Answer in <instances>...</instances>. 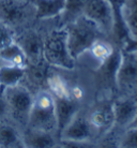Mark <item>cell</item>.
Returning a JSON list of instances; mask_svg holds the SVG:
<instances>
[{"label":"cell","mask_w":137,"mask_h":148,"mask_svg":"<svg viewBox=\"0 0 137 148\" xmlns=\"http://www.w3.org/2000/svg\"><path fill=\"white\" fill-rule=\"evenodd\" d=\"M43 59L52 68L62 71H74L77 61L71 56L64 26L57 25L44 32Z\"/></svg>","instance_id":"1"},{"label":"cell","mask_w":137,"mask_h":148,"mask_svg":"<svg viewBox=\"0 0 137 148\" xmlns=\"http://www.w3.org/2000/svg\"><path fill=\"white\" fill-rule=\"evenodd\" d=\"M64 28L67 31L69 51L76 61L85 55L94 41L100 38H106L102 30L84 15L67 23Z\"/></svg>","instance_id":"2"},{"label":"cell","mask_w":137,"mask_h":148,"mask_svg":"<svg viewBox=\"0 0 137 148\" xmlns=\"http://www.w3.org/2000/svg\"><path fill=\"white\" fill-rule=\"evenodd\" d=\"M27 127L57 135L55 98L46 88L34 93Z\"/></svg>","instance_id":"3"},{"label":"cell","mask_w":137,"mask_h":148,"mask_svg":"<svg viewBox=\"0 0 137 148\" xmlns=\"http://www.w3.org/2000/svg\"><path fill=\"white\" fill-rule=\"evenodd\" d=\"M2 96L7 104V117L22 130L26 128L34 93L25 85L18 84L2 88Z\"/></svg>","instance_id":"4"},{"label":"cell","mask_w":137,"mask_h":148,"mask_svg":"<svg viewBox=\"0 0 137 148\" xmlns=\"http://www.w3.org/2000/svg\"><path fill=\"white\" fill-rule=\"evenodd\" d=\"M58 146L61 147H87L96 146L94 133L87 118V111L82 108L71 119L59 135Z\"/></svg>","instance_id":"5"},{"label":"cell","mask_w":137,"mask_h":148,"mask_svg":"<svg viewBox=\"0 0 137 148\" xmlns=\"http://www.w3.org/2000/svg\"><path fill=\"white\" fill-rule=\"evenodd\" d=\"M0 21L18 32L37 23L31 0H0Z\"/></svg>","instance_id":"6"},{"label":"cell","mask_w":137,"mask_h":148,"mask_svg":"<svg viewBox=\"0 0 137 148\" xmlns=\"http://www.w3.org/2000/svg\"><path fill=\"white\" fill-rule=\"evenodd\" d=\"M116 85L119 96H135L137 93L136 51L121 48V60L116 74Z\"/></svg>","instance_id":"7"},{"label":"cell","mask_w":137,"mask_h":148,"mask_svg":"<svg viewBox=\"0 0 137 148\" xmlns=\"http://www.w3.org/2000/svg\"><path fill=\"white\" fill-rule=\"evenodd\" d=\"M87 118L94 133L96 145V141L114 127V99L100 98L87 111Z\"/></svg>","instance_id":"8"},{"label":"cell","mask_w":137,"mask_h":148,"mask_svg":"<svg viewBox=\"0 0 137 148\" xmlns=\"http://www.w3.org/2000/svg\"><path fill=\"white\" fill-rule=\"evenodd\" d=\"M82 15L92 21L105 37L112 39L115 29V15L109 0H87Z\"/></svg>","instance_id":"9"},{"label":"cell","mask_w":137,"mask_h":148,"mask_svg":"<svg viewBox=\"0 0 137 148\" xmlns=\"http://www.w3.org/2000/svg\"><path fill=\"white\" fill-rule=\"evenodd\" d=\"M44 32L45 31L37 28V23H35L33 26H30L16 32L15 41L22 46L24 52L26 53L29 63H37L44 60L43 59Z\"/></svg>","instance_id":"10"},{"label":"cell","mask_w":137,"mask_h":148,"mask_svg":"<svg viewBox=\"0 0 137 148\" xmlns=\"http://www.w3.org/2000/svg\"><path fill=\"white\" fill-rule=\"evenodd\" d=\"M120 60H121V48L117 46L114 54L96 68V85L104 95L109 93L111 96L112 93H117L116 74H117Z\"/></svg>","instance_id":"11"},{"label":"cell","mask_w":137,"mask_h":148,"mask_svg":"<svg viewBox=\"0 0 137 148\" xmlns=\"http://www.w3.org/2000/svg\"><path fill=\"white\" fill-rule=\"evenodd\" d=\"M137 113L136 96H119L114 99V127L126 130L135 119Z\"/></svg>","instance_id":"12"},{"label":"cell","mask_w":137,"mask_h":148,"mask_svg":"<svg viewBox=\"0 0 137 148\" xmlns=\"http://www.w3.org/2000/svg\"><path fill=\"white\" fill-rule=\"evenodd\" d=\"M50 69L52 67L45 60L37 63H29L20 84L26 86L32 93L46 88V81Z\"/></svg>","instance_id":"13"},{"label":"cell","mask_w":137,"mask_h":148,"mask_svg":"<svg viewBox=\"0 0 137 148\" xmlns=\"http://www.w3.org/2000/svg\"><path fill=\"white\" fill-rule=\"evenodd\" d=\"M55 106L57 116V136L59 140V135L62 130L82 106L80 102L74 100L72 97L55 98Z\"/></svg>","instance_id":"14"},{"label":"cell","mask_w":137,"mask_h":148,"mask_svg":"<svg viewBox=\"0 0 137 148\" xmlns=\"http://www.w3.org/2000/svg\"><path fill=\"white\" fill-rule=\"evenodd\" d=\"M37 23L58 19L64 11L65 0H31Z\"/></svg>","instance_id":"15"},{"label":"cell","mask_w":137,"mask_h":148,"mask_svg":"<svg viewBox=\"0 0 137 148\" xmlns=\"http://www.w3.org/2000/svg\"><path fill=\"white\" fill-rule=\"evenodd\" d=\"M24 147H58L59 140L50 132L26 127L22 130Z\"/></svg>","instance_id":"16"},{"label":"cell","mask_w":137,"mask_h":148,"mask_svg":"<svg viewBox=\"0 0 137 148\" xmlns=\"http://www.w3.org/2000/svg\"><path fill=\"white\" fill-rule=\"evenodd\" d=\"M0 147H24L22 129L7 116L0 117Z\"/></svg>","instance_id":"17"},{"label":"cell","mask_w":137,"mask_h":148,"mask_svg":"<svg viewBox=\"0 0 137 148\" xmlns=\"http://www.w3.org/2000/svg\"><path fill=\"white\" fill-rule=\"evenodd\" d=\"M62 70L52 68L46 81V89L52 93L54 98L71 97V83L69 78L63 75Z\"/></svg>","instance_id":"18"},{"label":"cell","mask_w":137,"mask_h":148,"mask_svg":"<svg viewBox=\"0 0 137 148\" xmlns=\"http://www.w3.org/2000/svg\"><path fill=\"white\" fill-rule=\"evenodd\" d=\"M0 61L22 69H26L29 64L26 53L16 41H13L12 43L0 49Z\"/></svg>","instance_id":"19"},{"label":"cell","mask_w":137,"mask_h":148,"mask_svg":"<svg viewBox=\"0 0 137 148\" xmlns=\"http://www.w3.org/2000/svg\"><path fill=\"white\" fill-rule=\"evenodd\" d=\"M118 45H115L108 38H100L92 43L87 53L93 59L99 62V66L110 57Z\"/></svg>","instance_id":"20"},{"label":"cell","mask_w":137,"mask_h":148,"mask_svg":"<svg viewBox=\"0 0 137 148\" xmlns=\"http://www.w3.org/2000/svg\"><path fill=\"white\" fill-rule=\"evenodd\" d=\"M25 70L26 69L1 62L0 64V87L4 88V87H11V86L20 84L25 76Z\"/></svg>","instance_id":"21"},{"label":"cell","mask_w":137,"mask_h":148,"mask_svg":"<svg viewBox=\"0 0 137 148\" xmlns=\"http://www.w3.org/2000/svg\"><path fill=\"white\" fill-rule=\"evenodd\" d=\"M122 18L130 39L137 40V0H126L122 8Z\"/></svg>","instance_id":"22"},{"label":"cell","mask_w":137,"mask_h":148,"mask_svg":"<svg viewBox=\"0 0 137 148\" xmlns=\"http://www.w3.org/2000/svg\"><path fill=\"white\" fill-rule=\"evenodd\" d=\"M87 0H65L64 11L59 17V26H64L67 23H71L82 16L84 7Z\"/></svg>","instance_id":"23"},{"label":"cell","mask_w":137,"mask_h":148,"mask_svg":"<svg viewBox=\"0 0 137 148\" xmlns=\"http://www.w3.org/2000/svg\"><path fill=\"white\" fill-rule=\"evenodd\" d=\"M15 30L0 21V49L15 41Z\"/></svg>","instance_id":"24"},{"label":"cell","mask_w":137,"mask_h":148,"mask_svg":"<svg viewBox=\"0 0 137 148\" xmlns=\"http://www.w3.org/2000/svg\"><path fill=\"white\" fill-rule=\"evenodd\" d=\"M119 147L137 148V127L127 128V129L123 132Z\"/></svg>","instance_id":"25"},{"label":"cell","mask_w":137,"mask_h":148,"mask_svg":"<svg viewBox=\"0 0 137 148\" xmlns=\"http://www.w3.org/2000/svg\"><path fill=\"white\" fill-rule=\"evenodd\" d=\"M71 97L82 103V99L85 98V89L77 83H71Z\"/></svg>","instance_id":"26"},{"label":"cell","mask_w":137,"mask_h":148,"mask_svg":"<svg viewBox=\"0 0 137 148\" xmlns=\"http://www.w3.org/2000/svg\"><path fill=\"white\" fill-rule=\"evenodd\" d=\"M134 127H137V113H136V116H135V119L133 120V122L131 123V126L129 128H134Z\"/></svg>","instance_id":"27"},{"label":"cell","mask_w":137,"mask_h":148,"mask_svg":"<svg viewBox=\"0 0 137 148\" xmlns=\"http://www.w3.org/2000/svg\"><path fill=\"white\" fill-rule=\"evenodd\" d=\"M0 64H1V61H0Z\"/></svg>","instance_id":"28"},{"label":"cell","mask_w":137,"mask_h":148,"mask_svg":"<svg viewBox=\"0 0 137 148\" xmlns=\"http://www.w3.org/2000/svg\"><path fill=\"white\" fill-rule=\"evenodd\" d=\"M136 97H137V93H136Z\"/></svg>","instance_id":"29"}]
</instances>
